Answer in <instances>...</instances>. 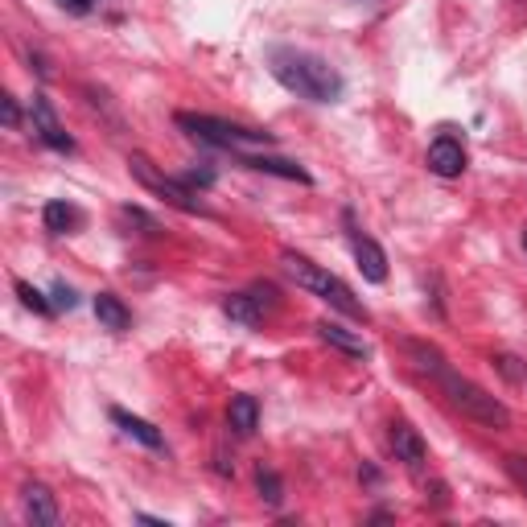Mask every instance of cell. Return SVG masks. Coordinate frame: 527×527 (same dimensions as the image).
<instances>
[{"label":"cell","mask_w":527,"mask_h":527,"mask_svg":"<svg viewBox=\"0 0 527 527\" xmlns=\"http://www.w3.org/2000/svg\"><path fill=\"white\" fill-rule=\"evenodd\" d=\"M178 128L198 140V145H210V149H268L276 145L272 132H260V128H243V124H231V120H219V116H198V112H178L173 116Z\"/></svg>","instance_id":"277c9868"},{"label":"cell","mask_w":527,"mask_h":527,"mask_svg":"<svg viewBox=\"0 0 527 527\" xmlns=\"http://www.w3.org/2000/svg\"><path fill=\"white\" fill-rule=\"evenodd\" d=\"M392 449H396V462H404L412 474H420L425 462H429V445L408 425V420H396V425H392Z\"/></svg>","instance_id":"ba28073f"},{"label":"cell","mask_w":527,"mask_h":527,"mask_svg":"<svg viewBox=\"0 0 527 527\" xmlns=\"http://www.w3.org/2000/svg\"><path fill=\"white\" fill-rule=\"evenodd\" d=\"M42 223L50 235H70L79 223H83V210L79 206H70V202H46L42 210Z\"/></svg>","instance_id":"e0dca14e"},{"label":"cell","mask_w":527,"mask_h":527,"mask_svg":"<svg viewBox=\"0 0 527 527\" xmlns=\"http://www.w3.org/2000/svg\"><path fill=\"white\" fill-rule=\"evenodd\" d=\"M0 108H5V124H9V128H17V124H21V112H17V99H13V95L0 99Z\"/></svg>","instance_id":"d4e9b609"},{"label":"cell","mask_w":527,"mask_h":527,"mask_svg":"<svg viewBox=\"0 0 527 527\" xmlns=\"http://www.w3.org/2000/svg\"><path fill=\"white\" fill-rule=\"evenodd\" d=\"M21 495H25V515L33 523H38V527H58V519H62L58 515V503H54V495H50L42 482H29Z\"/></svg>","instance_id":"8fae6325"},{"label":"cell","mask_w":527,"mask_h":527,"mask_svg":"<svg viewBox=\"0 0 527 527\" xmlns=\"http://www.w3.org/2000/svg\"><path fill=\"white\" fill-rule=\"evenodd\" d=\"M128 173H132V178L145 186V190H153L157 198H165L169 206L186 210V215H210V210L194 198V190H190L186 182H178V178H169V173H161L145 153H132V157H128Z\"/></svg>","instance_id":"5b68a950"},{"label":"cell","mask_w":527,"mask_h":527,"mask_svg":"<svg viewBox=\"0 0 527 527\" xmlns=\"http://www.w3.org/2000/svg\"><path fill=\"white\" fill-rule=\"evenodd\" d=\"M95 318H99L103 330H112V334H124L132 326V313H128V305L116 293H99L95 297Z\"/></svg>","instance_id":"5bb4252c"},{"label":"cell","mask_w":527,"mask_h":527,"mask_svg":"<svg viewBox=\"0 0 527 527\" xmlns=\"http://www.w3.org/2000/svg\"><path fill=\"white\" fill-rule=\"evenodd\" d=\"M268 66H272V79L309 99V103H338L342 99V75L318 54H309V50H293V46H276L268 54Z\"/></svg>","instance_id":"6da1fadb"},{"label":"cell","mask_w":527,"mask_h":527,"mask_svg":"<svg viewBox=\"0 0 527 527\" xmlns=\"http://www.w3.org/2000/svg\"><path fill=\"white\" fill-rule=\"evenodd\" d=\"M120 223L140 227V235H161V223H157L153 215H145L140 206H120Z\"/></svg>","instance_id":"d6986e66"},{"label":"cell","mask_w":527,"mask_h":527,"mask_svg":"<svg viewBox=\"0 0 527 527\" xmlns=\"http://www.w3.org/2000/svg\"><path fill=\"white\" fill-rule=\"evenodd\" d=\"M425 375H433L437 379V388H441V396L458 408L462 416H470V420H478V425H486V429H507L511 425V412H507V404L499 400V396H490L486 388H478L474 379H466V375H458L445 359L441 363H433Z\"/></svg>","instance_id":"7a4b0ae2"},{"label":"cell","mask_w":527,"mask_h":527,"mask_svg":"<svg viewBox=\"0 0 527 527\" xmlns=\"http://www.w3.org/2000/svg\"><path fill=\"white\" fill-rule=\"evenodd\" d=\"M227 425H231L235 437H252L260 429V404H256V396H235L227 404Z\"/></svg>","instance_id":"4fadbf2b"},{"label":"cell","mask_w":527,"mask_h":527,"mask_svg":"<svg viewBox=\"0 0 527 527\" xmlns=\"http://www.w3.org/2000/svg\"><path fill=\"white\" fill-rule=\"evenodd\" d=\"M280 260H285V272L297 280V285H301L305 293L322 297L326 305H334L338 313H346V318H355V322H367V318H371L367 305H363L355 293H350V285H346V280H338L330 268L313 264V260H305V256H297V252H285Z\"/></svg>","instance_id":"3957f363"},{"label":"cell","mask_w":527,"mask_h":527,"mask_svg":"<svg viewBox=\"0 0 527 527\" xmlns=\"http://www.w3.org/2000/svg\"><path fill=\"white\" fill-rule=\"evenodd\" d=\"M79 301H75V289L70 285H54V309H75Z\"/></svg>","instance_id":"cb8c5ba5"},{"label":"cell","mask_w":527,"mask_h":527,"mask_svg":"<svg viewBox=\"0 0 527 527\" xmlns=\"http://www.w3.org/2000/svg\"><path fill=\"white\" fill-rule=\"evenodd\" d=\"M243 165L256 169V173H272V178H285V182H301L309 186V169H301L297 161H285V157H264V153H252V157H243Z\"/></svg>","instance_id":"7c38bea8"},{"label":"cell","mask_w":527,"mask_h":527,"mask_svg":"<svg viewBox=\"0 0 527 527\" xmlns=\"http://www.w3.org/2000/svg\"><path fill=\"white\" fill-rule=\"evenodd\" d=\"M248 293L256 297V305H260L264 313H272V309H280V293H276V285H268V280H256V285H252Z\"/></svg>","instance_id":"44dd1931"},{"label":"cell","mask_w":527,"mask_h":527,"mask_svg":"<svg viewBox=\"0 0 527 527\" xmlns=\"http://www.w3.org/2000/svg\"><path fill=\"white\" fill-rule=\"evenodd\" d=\"M91 5L95 0H62V9H70V13H91Z\"/></svg>","instance_id":"484cf974"},{"label":"cell","mask_w":527,"mask_h":527,"mask_svg":"<svg viewBox=\"0 0 527 527\" xmlns=\"http://www.w3.org/2000/svg\"><path fill=\"white\" fill-rule=\"evenodd\" d=\"M523 248H527V231H523Z\"/></svg>","instance_id":"4316f807"},{"label":"cell","mask_w":527,"mask_h":527,"mask_svg":"<svg viewBox=\"0 0 527 527\" xmlns=\"http://www.w3.org/2000/svg\"><path fill=\"white\" fill-rule=\"evenodd\" d=\"M29 120H33V132H38V136L46 140V145H50L54 153H70V149H75V140H70V136H66V128L58 124L54 103H50L42 91L29 99Z\"/></svg>","instance_id":"8992f818"},{"label":"cell","mask_w":527,"mask_h":527,"mask_svg":"<svg viewBox=\"0 0 527 527\" xmlns=\"http://www.w3.org/2000/svg\"><path fill=\"white\" fill-rule=\"evenodd\" d=\"M256 490H260V499H264L268 507H280V503H285V482H280V474L268 470V466L256 470Z\"/></svg>","instance_id":"ac0fdd59"},{"label":"cell","mask_w":527,"mask_h":527,"mask_svg":"<svg viewBox=\"0 0 527 527\" xmlns=\"http://www.w3.org/2000/svg\"><path fill=\"white\" fill-rule=\"evenodd\" d=\"M223 313H227V318H231L235 326H243V330H252V326L264 322V309L256 305L252 293H231V297L223 301Z\"/></svg>","instance_id":"2e32d148"},{"label":"cell","mask_w":527,"mask_h":527,"mask_svg":"<svg viewBox=\"0 0 527 527\" xmlns=\"http://www.w3.org/2000/svg\"><path fill=\"white\" fill-rule=\"evenodd\" d=\"M495 367H499L507 379H515V383H519V379H527V367H519V359H511V355H499V359H495Z\"/></svg>","instance_id":"603a6c76"},{"label":"cell","mask_w":527,"mask_h":527,"mask_svg":"<svg viewBox=\"0 0 527 527\" xmlns=\"http://www.w3.org/2000/svg\"><path fill=\"white\" fill-rule=\"evenodd\" d=\"M346 223H350V248H355V264H359L363 280H371V285H383V280H388V256H383V248H379L371 235H363L355 227V219H350V215H346Z\"/></svg>","instance_id":"52a82bcc"},{"label":"cell","mask_w":527,"mask_h":527,"mask_svg":"<svg viewBox=\"0 0 527 527\" xmlns=\"http://www.w3.org/2000/svg\"><path fill=\"white\" fill-rule=\"evenodd\" d=\"M429 169L437 173V178H462V169H466V149H462V140L437 136L433 145H429Z\"/></svg>","instance_id":"9c48e42d"},{"label":"cell","mask_w":527,"mask_h":527,"mask_svg":"<svg viewBox=\"0 0 527 527\" xmlns=\"http://www.w3.org/2000/svg\"><path fill=\"white\" fill-rule=\"evenodd\" d=\"M17 297H21V305H25V309L42 313V318H46V313H54V301H46V293H38V289L29 285V280H17Z\"/></svg>","instance_id":"ffe728a7"},{"label":"cell","mask_w":527,"mask_h":527,"mask_svg":"<svg viewBox=\"0 0 527 527\" xmlns=\"http://www.w3.org/2000/svg\"><path fill=\"white\" fill-rule=\"evenodd\" d=\"M313 330H318V338H322L326 346L342 350V355H350V359H371V346H367L355 330H346V326H338V322H318Z\"/></svg>","instance_id":"30bf717a"},{"label":"cell","mask_w":527,"mask_h":527,"mask_svg":"<svg viewBox=\"0 0 527 527\" xmlns=\"http://www.w3.org/2000/svg\"><path fill=\"white\" fill-rule=\"evenodd\" d=\"M112 420L124 429V437H132V441H140L145 449H165V437L149 425V420H140V416H132V412H124V408H112Z\"/></svg>","instance_id":"9a60e30c"},{"label":"cell","mask_w":527,"mask_h":527,"mask_svg":"<svg viewBox=\"0 0 527 527\" xmlns=\"http://www.w3.org/2000/svg\"><path fill=\"white\" fill-rule=\"evenodd\" d=\"M503 470L511 474V482L527 495V458H519V453H507V458H503Z\"/></svg>","instance_id":"7402d4cb"}]
</instances>
